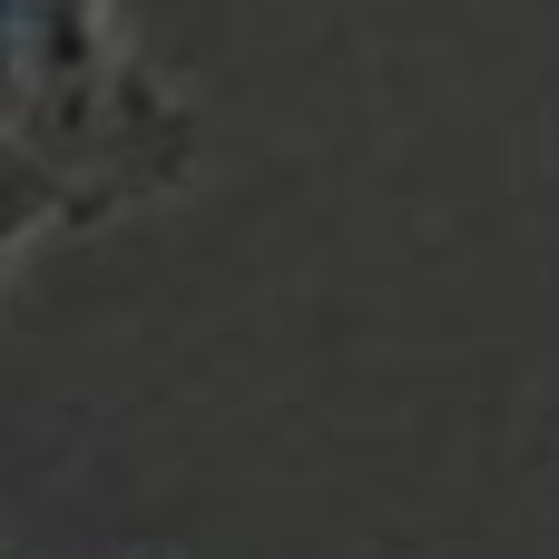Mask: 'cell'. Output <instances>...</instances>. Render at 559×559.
<instances>
[{
    "mask_svg": "<svg viewBox=\"0 0 559 559\" xmlns=\"http://www.w3.org/2000/svg\"><path fill=\"white\" fill-rule=\"evenodd\" d=\"M197 177L187 98L138 59L118 0H39L0 49V275Z\"/></svg>",
    "mask_w": 559,
    "mask_h": 559,
    "instance_id": "6da1fadb",
    "label": "cell"
}]
</instances>
